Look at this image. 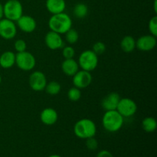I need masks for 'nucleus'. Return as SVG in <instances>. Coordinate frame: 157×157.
<instances>
[{"mask_svg": "<svg viewBox=\"0 0 157 157\" xmlns=\"http://www.w3.org/2000/svg\"><path fill=\"white\" fill-rule=\"evenodd\" d=\"M121 48L125 53H131L136 48V40L131 35H126L121 41Z\"/></svg>", "mask_w": 157, "mask_h": 157, "instance_id": "obj_19", "label": "nucleus"}, {"mask_svg": "<svg viewBox=\"0 0 157 157\" xmlns=\"http://www.w3.org/2000/svg\"><path fill=\"white\" fill-rule=\"evenodd\" d=\"M78 63L81 70L91 72L98 67V56L92 50H85L79 55Z\"/></svg>", "mask_w": 157, "mask_h": 157, "instance_id": "obj_4", "label": "nucleus"}, {"mask_svg": "<svg viewBox=\"0 0 157 157\" xmlns=\"http://www.w3.org/2000/svg\"><path fill=\"white\" fill-rule=\"evenodd\" d=\"M124 118L117 110L105 111L102 117V125L109 133H116L122 128Z\"/></svg>", "mask_w": 157, "mask_h": 157, "instance_id": "obj_2", "label": "nucleus"}, {"mask_svg": "<svg viewBox=\"0 0 157 157\" xmlns=\"http://www.w3.org/2000/svg\"><path fill=\"white\" fill-rule=\"evenodd\" d=\"M61 84L59 82H58V81H52L47 83L44 90H45L46 93L48 94L51 95V96H55V95L58 94L61 92Z\"/></svg>", "mask_w": 157, "mask_h": 157, "instance_id": "obj_22", "label": "nucleus"}, {"mask_svg": "<svg viewBox=\"0 0 157 157\" xmlns=\"http://www.w3.org/2000/svg\"><path fill=\"white\" fill-rule=\"evenodd\" d=\"M15 64L23 71H30L36 65V59L31 52L25 51L15 55Z\"/></svg>", "mask_w": 157, "mask_h": 157, "instance_id": "obj_6", "label": "nucleus"}, {"mask_svg": "<svg viewBox=\"0 0 157 157\" xmlns=\"http://www.w3.org/2000/svg\"><path fill=\"white\" fill-rule=\"evenodd\" d=\"M149 32H150V35L153 36H157V16L154 15L150 19L148 23Z\"/></svg>", "mask_w": 157, "mask_h": 157, "instance_id": "obj_26", "label": "nucleus"}, {"mask_svg": "<svg viewBox=\"0 0 157 157\" xmlns=\"http://www.w3.org/2000/svg\"><path fill=\"white\" fill-rule=\"evenodd\" d=\"M86 147L89 150H96L98 147V142L94 136L93 137H90L88 139H86Z\"/></svg>", "mask_w": 157, "mask_h": 157, "instance_id": "obj_29", "label": "nucleus"}, {"mask_svg": "<svg viewBox=\"0 0 157 157\" xmlns=\"http://www.w3.org/2000/svg\"><path fill=\"white\" fill-rule=\"evenodd\" d=\"M61 49H62V56L64 59L74 58L75 55V51L72 46H64Z\"/></svg>", "mask_w": 157, "mask_h": 157, "instance_id": "obj_27", "label": "nucleus"}, {"mask_svg": "<svg viewBox=\"0 0 157 157\" xmlns=\"http://www.w3.org/2000/svg\"><path fill=\"white\" fill-rule=\"evenodd\" d=\"M61 70L63 73L68 77H73L79 71V65L78 61L74 58L64 59L61 64Z\"/></svg>", "mask_w": 157, "mask_h": 157, "instance_id": "obj_17", "label": "nucleus"}, {"mask_svg": "<svg viewBox=\"0 0 157 157\" xmlns=\"http://www.w3.org/2000/svg\"><path fill=\"white\" fill-rule=\"evenodd\" d=\"M40 120L44 125H54L56 124L58 120V112L52 107H46L41 110L40 113Z\"/></svg>", "mask_w": 157, "mask_h": 157, "instance_id": "obj_15", "label": "nucleus"}, {"mask_svg": "<svg viewBox=\"0 0 157 157\" xmlns=\"http://www.w3.org/2000/svg\"><path fill=\"white\" fill-rule=\"evenodd\" d=\"M153 7H154V12H157V0H154V3H153Z\"/></svg>", "mask_w": 157, "mask_h": 157, "instance_id": "obj_32", "label": "nucleus"}, {"mask_svg": "<svg viewBox=\"0 0 157 157\" xmlns=\"http://www.w3.org/2000/svg\"><path fill=\"white\" fill-rule=\"evenodd\" d=\"M121 96L117 92H111L106 95L101 101V107L105 111L117 110Z\"/></svg>", "mask_w": 157, "mask_h": 157, "instance_id": "obj_14", "label": "nucleus"}, {"mask_svg": "<svg viewBox=\"0 0 157 157\" xmlns=\"http://www.w3.org/2000/svg\"><path fill=\"white\" fill-rule=\"evenodd\" d=\"M47 10L52 15L64 12L66 8L65 0H46Z\"/></svg>", "mask_w": 157, "mask_h": 157, "instance_id": "obj_16", "label": "nucleus"}, {"mask_svg": "<svg viewBox=\"0 0 157 157\" xmlns=\"http://www.w3.org/2000/svg\"><path fill=\"white\" fill-rule=\"evenodd\" d=\"M97 126L92 120L83 118L75 123L74 126V133L79 139L86 140L95 136Z\"/></svg>", "mask_w": 157, "mask_h": 157, "instance_id": "obj_3", "label": "nucleus"}, {"mask_svg": "<svg viewBox=\"0 0 157 157\" xmlns=\"http://www.w3.org/2000/svg\"><path fill=\"white\" fill-rule=\"evenodd\" d=\"M48 27L51 31L64 35L72 28L71 18L64 12L52 15L48 20Z\"/></svg>", "mask_w": 157, "mask_h": 157, "instance_id": "obj_1", "label": "nucleus"}, {"mask_svg": "<svg viewBox=\"0 0 157 157\" xmlns=\"http://www.w3.org/2000/svg\"><path fill=\"white\" fill-rule=\"evenodd\" d=\"M81 98V89L78 88V87H71L67 91V98L69 101H72V102H77L79 101Z\"/></svg>", "mask_w": 157, "mask_h": 157, "instance_id": "obj_24", "label": "nucleus"}, {"mask_svg": "<svg viewBox=\"0 0 157 157\" xmlns=\"http://www.w3.org/2000/svg\"><path fill=\"white\" fill-rule=\"evenodd\" d=\"M117 110L121 113V115H122L124 118H129L133 117L136 113L137 105L131 98H121L117 107Z\"/></svg>", "mask_w": 157, "mask_h": 157, "instance_id": "obj_7", "label": "nucleus"}, {"mask_svg": "<svg viewBox=\"0 0 157 157\" xmlns=\"http://www.w3.org/2000/svg\"><path fill=\"white\" fill-rule=\"evenodd\" d=\"M48 157H61V156L58 154H53V155H51V156H49Z\"/></svg>", "mask_w": 157, "mask_h": 157, "instance_id": "obj_33", "label": "nucleus"}, {"mask_svg": "<svg viewBox=\"0 0 157 157\" xmlns=\"http://www.w3.org/2000/svg\"><path fill=\"white\" fill-rule=\"evenodd\" d=\"M14 48L16 51L17 53L25 52V51H26V48H27V44H26L25 40L18 39L14 43Z\"/></svg>", "mask_w": 157, "mask_h": 157, "instance_id": "obj_28", "label": "nucleus"}, {"mask_svg": "<svg viewBox=\"0 0 157 157\" xmlns=\"http://www.w3.org/2000/svg\"><path fill=\"white\" fill-rule=\"evenodd\" d=\"M15 64V54L11 51L4 52L0 55V66L4 69H9Z\"/></svg>", "mask_w": 157, "mask_h": 157, "instance_id": "obj_18", "label": "nucleus"}, {"mask_svg": "<svg viewBox=\"0 0 157 157\" xmlns=\"http://www.w3.org/2000/svg\"><path fill=\"white\" fill-rule=\"evenodd\" d=\"M73 13L77 18L82 19L85 18L88 14V7L87 5L83 2L78 3L74 7Z\"/></svg>", "mask_w": 157, "mask_h": 157, "instance_id": "obj_21", "label": "nucleus"}, {"mask_svg": "<svg viewBox=\"0 0 157 157\" xmlns=\"http://www.w3.org/2000/svg\"><path fill=\"white\" fill-rule=\"evenodd\" d=\"M96 157H113V156L110 151L104 150L100 151L99 153H98V155H97Z\"/></svg>", "mask_w": 157, "mask_h": 157, "instance_id": "obj_30", "label": "nucleus"}, {"mask_svg": "<svg viewBox=\"0 0 157 157\" xmlns=\"http://www.w3.org/2000/svg\"><path fill=\"white\" fill-rule=\"evenodd\" d=\"M65 35V39L67 42L70 44H74L78 42L79 39V34L75 29H70L64 34Z\"/></svg>", "mask_w": 157, "mask_h": 157, "instance_id": "obj_23", "label": "nucleus"}, {"mask_svg": "<svg viewBox=\"0 0 157 157\" xmlns=\"http://www.w3.org/2000/svg\"><path fill=\"white\" fill-rule=\"evenodd\" d=\"M157 122L154 117H147L142 121V128L147 133H153L156 130Z\"/></svg>", "mask_w": 157, "mask_h": 157, "instance_id": "obj_20", "label": "nucleus"}, {"mask_svg": "<svg viewBox=\"0 0 157 157\" xmlns=\"http://www.w3.org/2000/svg\"><path fill=\"white\" fill-rule=\"evenodd\" d=\"M4 18L16 21L23 15V7L18 0H8L3 5Z\"/></svg>", "mask_w": 157, "mask_h": 157, "instance_id": "obj_5", "label": "nucleus"}, {"mask_svg": "<svg viewBox=\"0 0 157 157\" xmlns=\"http://www.w3.org/2000/svg\"><path fill=\"white\" fill-rule=\"evenodd\" d=\"M92 51L96 54L98 56L102 55L105 53L106 52V45L102 41H97L93 44L92 47Z\"/></svg>", "mask_w": 157, "mask_h": 157, "instance_id": "obj_25", "label": "nucleus"}, {"mask_svg": "<svg viewBox=\"0 0 157 157\" xmlns=\"http://www.w3.org/2000/svg\"><path fill=\"white\" fill-rule=\"evenodd\" d=\"M47 78L43 72L35 71L32 72L29 78V84L31 89L34 91H42L45 88L47 84Z\"/></svg>", "mask_w": 157, "mask_h": 157, "instance_id": "obj_8", "label": "nucleus"}, {"mask_svg": "<svg viewBox=\"0 0 157 157\" xmlns=\"http://www.w3.org/2000/svg\"><path fill=\"white\" fill-rule=\"evenodd\" d=\"M17 27L25 33H32L36 29L37 22L33 17L22 15L16 21Z\"/></svg>", "mask_w": 157, "mask_h": 157, "instance_id": "obj_13", "label": "nucleus"}, {"mask_svg": "<svg viewBox=\"0 0 157 157\" xmlns=\"http://www.w3.org/2000/svg\"><path fill=\"white\" fill-rule=\"evenodd\" d=\"M17 34V26L15 21L6 18L0 20V37L3 39H13Z\"/></svg>", "mask_w": 157, "mask_h": 157, "instance_id": "obj_9", "label": "nucleus"}, {"mask_svg": "<svg viewBox=\"0 0 157 157\" xmlns=\"http://www.w3.org/2000/svg\"><path fill=\"white\" fill-rule=\"evenodd\" d=\"M156 37L152 35H142L136 41V48L141 52H150L156 46Z\"/></svg>", "mask_w": 157, "mask_h": 157, "instance_id": "obj_12", "label": "nucleus"}, {"mask_svg": "<svg viewBox=\"0 0 157 157\" xmlns=\"http://www.w3.org/2000/svg\"><path fill=\"white\" fill-rule=\"evenodd\" d=\"M44 43L49 49L53 51L61 49L64 46V40L61 35L51 30L45 35Z\"/></svg>", "mask_w": 157, "mask_h": 157, "instance_id": "obj_11", "label": "nucleus"}, {"mask_svg": "<svg viewBox=\"0 0 157 157\" xmlns=\"http://www.w3.org/2000/svg\"><path fill=\"white\" fill-rule=\"evenodd\" d=\"M1 83H2V76L1 75H0V84H1Z\"/></svg>", "mask_w": 157, "mask_h": 157, "instance_id": "obj_34", "label": "nucleus"}, {"mask_svg": "<svg viewBox=\"0 0 157 157\" xmlns=\"http://www.w3.org/2000/svg\"><path fill=\"white\" fill-rule=\"evenodd\" d=\"M93 80V77L90 72L87 71L81 70L78 71L76 74L73 76L72 82L75 87L79 89L87 88L90 85Z\"/></svg>", "mask_w": 157, "mask_h": 157, "instance_id": "obj_10", "label": "nucleus"}, {"mask_svg": "<svg viewBox=\"0 0 157 157\" xmlns=\"http://www.w3.org/2000/svg\"><path fill=\"white\" fill-rule=\"evenodd\" d=\"M4 18V11H3V5L0 2V20Z\"/></svg>", "mask_w": 157, "mask_h": 157, "instance_id": "obj_31", "label": "nucleus"}]
</instances>
